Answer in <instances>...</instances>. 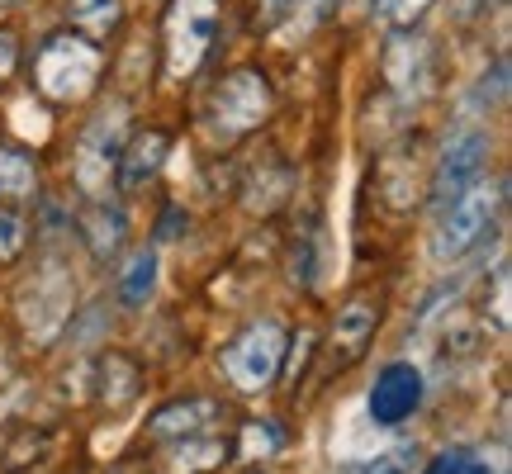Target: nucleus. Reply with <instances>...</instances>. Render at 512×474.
<instances>
[{
  "label": "nucleus",
  "instance_id": "1",
  "mask_svg": "<svg viewBox=\"0 0 512 474\" xmlns=\"http://www.w3.org/2000/svg\"><path fill=\"white\" fill-rule=\"evenodd\" d=\"M105 72V57L91 38L81 34H53L34 57V81L38 95L53 100V105H81L86 95L95 91V81Z\"/></svg>",
  "mask_w": 512,
  "mask_h": 474
},
{
  "label": "nucleus",
  "instance_id": "10",
  "mask_svg": "<svg viewBox=\"0 0 512 474\" xmlns=\"http://www.w3.org/2000/svg\"><path fill=\"white\" fill-rule=\"evenodd\" d=\"M223 422V403L219 399H176L152 413V437L157 441H181V437H209Z\"/></svg>",
  "mask_w": 512,
  "mask_h": 474
},
{
  "label": "nucleus",
  "instance_id": "30",
  "mask_svg": "<svg viewBox=\"0 0 512 474\" xmlns=\"http://www.w3.org/2000/svg\"><path fill=\"white\" fill-rule=\"evenodd\" d=\"M0 5H15V0H0Z\"/></svg>",
  "mask_w": 512,
  "mask_h": 474
},
{
  "label": "nucleus",
  "instance_id": "28",
  "mask_svg": "<svg viewBox=\"0 0 512 474\" xmlns=\"http://www.w3.org/2000/svg\"><path fill=\"white\" fill-rule=\"evenodd\" d=\"M299 10V0H261V29H275L280 19H290Z\"/></svg>",
  "mask_w": 512,
  "mask_h": 474
},
{
  "label": "nucleus",
  "instance_id": "19",
  "mask_svg": "<svg viewBox=\"0 0 512 474\" xmlns=\"http://www.w3.org/2000/svg\"><path fill=\"white\" fill-rule=\"evenodd\" d=\"M152 285H157V252H152V247H138V252L128 256L124 275H119V299H124L128 309H138V304H147Z\"/></svg>",
  "mask_w": 512,
  "mask_h": 474
},
{
  "label": "nucleus",
  "instance_id": "12",
  "mask_svg": "<svg viewBox=\"0 0 512 474\" xmlns=\"http://www.w3.org/2000/svg\"><path fill=\"white\" fill-rule=\"evenodd\" d=\"M375 328H380V294H356L347 309L337 313V332H332V347L342 351L337 365L356 361L366 351V342L375 337Z\"/></svg>",
  "mask_w": 512,
  "mask_h": 474
},
{
  "label": "nucleus",
  "instance_id": "26",
  "mask_svg": "<svg viewBox=\"0 0 512 474\" xmlns=\"http://www.w3.org/2000/svg\"><path fill=\"white\" fill-rule=\"evenodd\" d=\"M275 422H252L247 427V456H271L280 446V432H271Z\"/></svg>",
  "mask_w": 512,
  "mask_h": 474
},
{
  "label": "nucleus",
  "instance_id": "11",
  "mask_svg": "<svg viewBox=\"0 0 512 474\" xmlns=\"http://www.w3.org/2000/svg\"><path fill=\"white\" fill-rule=\"evenodd\" d=\"M67 313H72V285H67V275L53 266V271L34 285V294L24 299V323H29V332H34L38 342H48V337H57V328L67 323Z\"/></svg>",
  "mask_w": 512,
  "mask_h": 474
},
{
  "label": "nucleus",
  "instance_id": "21",
  "mask_svg": "<svg viewBox=\"0 0 512 474\" xmlns=\"http://www.w3.org/2000/svg\"><path fill=\"white\" fill-rule=\"evenodd\" d=\"M427 10H432V0H375V19H380L389 34L413 29V24H418Z\"/></svg>",
  "mask_w": 512,
  "mask_h": 474
},
{
  "label": "nucleus",
  "instance_id": "17",
  "mask_svg": "<svg viewBox=\"0 0 512 474\" xmlns=\"http://www.w3.org/2000/svg\"><path fill=\"white\" fill-rule=\"evenodd\" d=\"M95 389H100V403H110V408L133 403V394H138V365L128 356H119V351H110L100 361V370H95Z\"/></svg>",
  "mask_w": 512,
  "mask_h": 474
},
{
  "label": "nucleus",
  "instance_id": "29",
  "mask_svg": "<svg viewBox=\"0 0 512 474\" xmlns=\"http://www.w3.org/2000/svg\"><path fill=\"white\" fill-rule=\"evenodd\" d=\"M304 5H309V15H313V19H328L337 0H304Z\"/></svg>",
  "mask_w": 512,
  "mask_h": 474
},
{
  "label": "nucleus",
  "instance_id": "22",
  "mask_svg": "<svg viewBox=\"0 0 512 474\" xmlns=\"http://www.w3.org/2000/svg\"><path fill=\"white\" fill-rule=\"evenodd\" d=\"M422 474H498L479 451H441Z\"/></svg>",
  "mask_w": 512,
  "mask_h": 474
},
{
  "label": "nucleus",
  "instance_id": "24",
  "mask_svg": "<svg viewBox=\"0 0 512 474\" xmlns=\"http://www.w3.org/2000/svg\"><path fill=\"white\" fill-rule=\"evenodd\" d=\"M313 252H318V228L299 233V242H294V285H304V290H309L313 275H318V266H313Z\"/></svg>",
  "mask_w": 512,
  "mask_h": 474
},
{
  "label": "nucleus",
  "instance_id": "18",
  "mask_svg": "<svg viewBox=\"0 0 512 474\" xmlns=\"http://www.w3.org/2000/svg\"><path fill=\"white\" fill-rule=\"evenodd\" d=\"M38 185V166L29 152L19 147H0V204H15V200H29Z\"/></svg>",
  "mask_w": 512,
  "mask_h": 474
},
{
  "label": "nucleus",
  "instance_id": "27",
  "mask_svg": "<svg viewBox=\"0 0 512 474\" xmlns=\"http://www.w3.org/2000/svg\"><path fill=\"white\" fill-rule=\"evenodd\" d=\"M15 67H19V38L15 29H0V86L15 76Z\"/></svg>",
  "mask_w": 512,
  "mask_h": 474
},
{
  "label": "nucleus",
  "instance_id": "23",
  "mask_svg": "<svg viewBox=\"0 0 512 474\" xmlns=\"http://www.w3.org/2000/svg\"><path fill=\"white\" fill-rule=\"evenodd\" d=\"M475 100H479V110H489V105H503V100H508V57H498L494 72L479 76Z\"/></svg>",
  "mask_w": 512,
  "mask_h": 474
},
{
  "label": "nucleus",
  "instance_id": "4",
  "mask_svg": "<svg viewBox=\"0 0 512 474\" xmlns=\"http://www.w3.org/2000/svg\"><path fill=\"white\" fill-rule=\"evenodd\" d=\"M285 365V328L275 318H261L252 328H242L228 347H223V375L238 384L242 394H261L271 389L275 375Z\"/></svg>",
  "mask_w": 512,
  "mask_h": 474
},
{
  "label": "nucleus",
  "instance_id": "15",
  "mask_svg": "<svg viewBox=\"0 0 512 474\" xmlns=\"http://www.w3.org/2000/svg\"><path fill=\"white\" fill-rule=\"evenodd\" d=\"M124 233H128L124 209H119V204H110V200H95L91 209L81 214V237H86V247H91L100 261L124 247Z\"/></svg>",
  "mask_w": 512,
  "mask_h": 474
},
{
  "label": "nucleus",
  "instance_id": "20",
  "mask_svg": "<svg viewBox=\"0 0 512 474\" xmlns=\"http://www.w3.org/2000/svg\"><path fill=\"white\" fill-rule=\"evenodd\" d=\"M413 465H418V446H394V451H380L370 460L337 465V474H413Z\"/></svg>",
  "mask_w": 512,
  "mask_h": 474
},
{
  "label": "nucleus",
  "instance_id": "3",
  "mask_svg": "<svg viewBox=\"0 0 512 474\" xmlns=\"http://www.w3.org/2000/svg\"><path fill=\"white\" fill-rule=\"evenodd\" d=\"M503 190H508L503 181L498 185L475 181L465 195H456V200L441 209V228H437L432 252H437L441 261H460L470 247H479V242L489 237V228H494V214L503 209Z\"/></svg>",
  "mask_w": 512,
  "mask_h": 474
},
{
  "label": "nucleus",
  "instance_id": "25",
  "mask_svg": "<svg viewBox=\"0 0 512 474\" xmlns=\"http://www.w3.org/2000/svg\"><path fill=\"white\" fill-rule=\"evenodd\" d=\"M19 252H24V219L0 209V261H15Z\"/></svg>",
  "mask_w": 512,
  "mask_h": 474
},
{
  "label": "nucleus",
  "instance_id": "14",
  "mask_svg": "<svg viewBox=\"0 0 512 474\" xmlns=\"http://www.w3.org/2000/svg\"><path fill=\"white\" fill-rule=\"evenodd\" d=\"M166 147H171V138H166L162 128H147V133H138V138L119 152V166H114L119 185H124V190H143V185L162 171Z\"/></svg>",
  "mask_w": 512,
  "mask_h": 474
},
{
  "label": "nucleus",
  "instance_id": "6",
  "mask_svg": "<svg viewBox=\"0 0 512 474\" xmlns=\"http://www.w3.org/2000/svg\"><path fill=\"white\" fill-rule=\"evenodd\" d=\"M119 152H124V105H114L100 119H91L81 143H76V185H81V195L100 200L110 190Z\"/></svg>",
  "mask_w": 512,
  "mask_h": 474
},
{
  "label": "nucleus",
  "instance_id": "16",
  "mask_svg": "<svg viewBox=\"0 0 512 474\" xmlns=\"http://www.w3.org/2000/svg\"><path fill=\"white\" fill-rule=\"evenodd\" d=\"M67 24L81 29V38H110L124 24V0H67Z\"/></svg>",
  "mask_w": 512,
  "mask_h": 474
},
{
  "label": "nucleus",
  "instance_id": "9",
  "mask_svg": "<svg viewBox=\"0 0 512 474\" xmlns=\"http://www.w3.org/2000/svg\"><path fill=\"white\" fill-rule=\"evenodd\" d=\"M422 408V370L408 361L384 365L370 389V418L375 427H399Z\"/></svg>",
  "mask_w": 512,
  "mask_h": 474
},
{
  "label": "nucleus",
  "instance_id": "2",
  "mask_svg": "<svg viewBox=\"0 0 512 474\" xmlns=\"http://www.w3.org/2000/svg\"><path fill=\"white\" fill-rule=\"evenodd\" d=\"M271 105H275L271 81L256 72V67H238V72L223 76L214 100H209V128L219 133L223 143H233V138L266 124Z\"/></svg>",
  "mask_w": 512,
  "mask_h": 474
},
{
  "label": "nucleus",
  "instance_id": "13",
  "mask_svg": "<svg viewBox=\"0 0 512 474\" xmlns=\"http://www.w3.org/2000/svg\"><path fill=\"white\" fill-rule=\"evenodd\" d=\"M228 460V441L223 437H181L166 441V451L157 456V474H209Z\"/></svg>",
  "mask_w": 512,
  "mask_h": 474
},
{
  "label": "nucleus",
  "instance_id": "5",
  "mask_svg": "<svg viewBox=\"0 0 512 474\" xmlns=\"http://www.w3.org/2000/svg\"><path fill=\"white\" fill-rule=\"evenodd\" d=\"M219 34V0H171L166 10V72L195 76L204 53L214 48Z\"/></svg>",
  "mask_w": 512,
  "mask_h": 474
},
{
  "label": "nucleus",
  "instance_id": "7",
  "mask_svg": "<svg viewBox=\"0 0 512 474\" xmlns=\"http://www.w3.org/2000/svg\"><path fill=\"white\" fill-rule=\"evenodd\" d=\"M384 86L403 100H422V95L432 91V81H437V57H432V43L418 38L413 29H403V34L389 38V48H384Z\"/></svg>",
  "mask_w": 512,
  "mask_h": 474
},
{
  "label": "nucleus",
  "instance_id": "8",
  "mask_svg": "<svg viewBox=\"0 0 512 474\" xmlns=\"http://www.w3.org/2000/svg\"><path fill=\"white\" fill-rule=\"evenodd\" d=\"M484 162H489V133H484V128H460L456 138L446 143L441 162H437V176H432V200L446 209L456 195H465V190L484 176Z\"/></svg>",
  "mask_w": 512,
  "mask_h": 474
}]
</instances>
